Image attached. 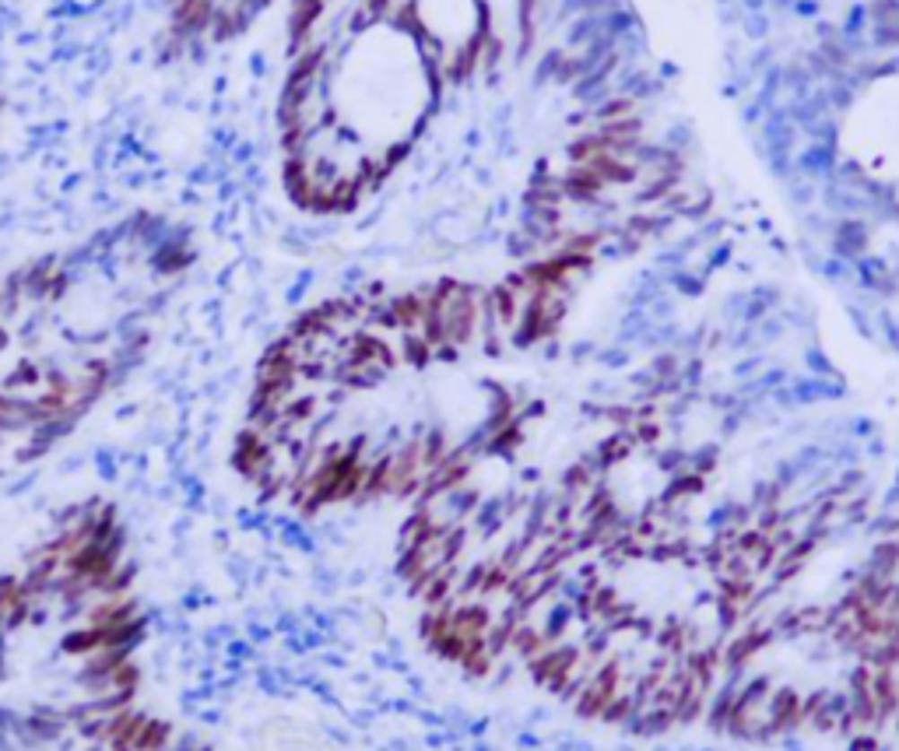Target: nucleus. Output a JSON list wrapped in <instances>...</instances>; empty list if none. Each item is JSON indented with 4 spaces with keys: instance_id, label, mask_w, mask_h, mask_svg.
<instances>
[{
    "instance_id": "f257e3e1",
    "label": "nucleus",
    "mask_w": 899,
    "mask_h": 751,
    "mask_svg": "<svg viewBox=\"0 0 899 751\" xmlns=\"http://www.w3.org/2000/svg\"><path fill=\"white\" fill-rule=\"evenodd\" d=\"M563 190H566V201H576V204H598L608 190V183L598 176L594 166H570L563 172Z\"/></svg>"
},
{
    "instance_id": "20e7f679",
    "label": "nucleus",
    "mask_w": 899,
    "mask_h": 751,
    "mask_svg": "<svg viewBox=\"0 0 899 751\" xmlns=\"http://www.w3.org/2000/svg\"><path fill=\"white\" fill-rule=\"evenodd\" d=\"M95 467H99V474H102L106 481L117 478V457H113L109 450H99V453H95Z\"/></svg>"
},
{
    "instance_id": "f03ea898",
    "label": "nucleus",
    "mask_w": 899,
    "mask_h": 751,
    "mask_svg": "<svg viewBox=\"0 0 899 751\" xmlns=\"http://www.w3.org/2000/svg\"><path fill=\"white\" fill-rule=\"evenodd\" d=\"M868 246V225L860 218H843L836 225V250L843 256H858Z\"/></svg>"
},
{
    "instance_id": "423d86ee",
    "label": "nucleus",
    "mask_w": 899,
    "mask_h": 751,
    "mask_svg": "<svg viewBox=\"0 0 899 751\" xmlns=\"http://www.w3.org/2000/svg\"><path fill=\"white\" fill-rule=\"evenodd\" d=\"M317 586H320L324 593H334V586H337V576H334L330 569H317Z\"/></svg>"
},
{
    "instance_id": "39448f33",
    "label": "nucleus",
    "mask_w": 899,
    "mask_h": 751,
    "mask_svg": "<svg viewBox=\"0 0 899 751\" xmlns=\"http://www.w3.org/2000/svg\"><path fill=\"white\" fill-rule=\"evenodd\" d=\"M302 622H299V615L295 611H285V615H278V622H275V632H282V635H295V632H302Z\"/></svg>"
},
{
    "instance_id": "7ed1b4c3",
    "label": "nucleus",
    "mask_w": 899,
    "mask_h": 751,
    "mask_svg": "<svg viewBox=\"0 0 899 751\" xmlns=\"http://www.w3.org/2000/svg\"><path fill=\"white\" fill-rule=\"evenodd\" d=\"M401 362H408L415 369H425L432 358V344L422 334H401Z\"/></svg>"
}]
</instances>
